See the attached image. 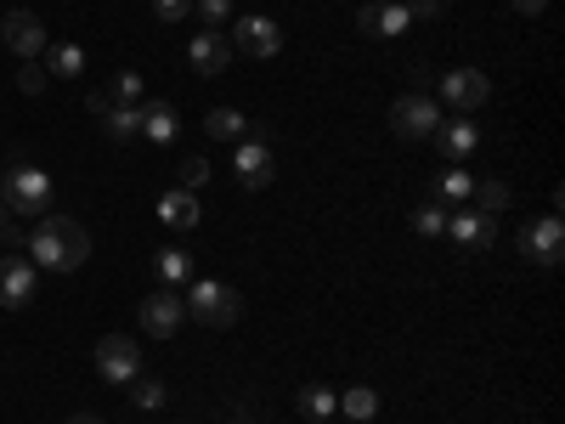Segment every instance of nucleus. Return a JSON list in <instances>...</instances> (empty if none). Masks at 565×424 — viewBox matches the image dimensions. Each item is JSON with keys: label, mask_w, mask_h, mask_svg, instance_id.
<instances>
[{"label": "nucleus", "mask_w": 565, "mask_h": 424, "mask_svg": "<svg viewBox=\"0 0 565 424\" xmlns=\"http://www.w3.org/2000/svg\"><path fill=\"white\" fill-rule=\"evenodd\" d=\"M447 239L463 250V255H481V250H492L498 244V215H487V210H447Z\"/></svg>", "instance_id": "5"}, {"label": "nucleus", "mask_w": 565, "mask_h": 424, "mask_svg": "<svg viewBox=\"0 0 565 424\" xmlns=\"http://www.w3.org/2000/svg\"><path fill=\"white\" fill-rule=\"evenodd\" d=\"M45 85H52V74H45L40 63H23V74H18V91H23V97H40Z\"/></svg>", "instance_id": "31"}, {"label": "nucleus", "mask_w": 565, "mask_h": 424, "mask_svg": "<svg viewBox=\"0 0 565 424\" xmlns=\"http://www.w3.org/2000/svg\"><path fill=\"white\" fill-rule=\"evenodd\" d=\"M186 12H193V0H153V18L159 23H181Z\"/></svg>", "instance_id": "34"}, {"label": "nucleus", "mask_w": 565, "mask_h": 424, "mask_svg": "<svg viewBox=\"0 0 565 424\" xmlns=\"http://www.w3.org/2000/svg\"><path fill=\"white\" fill-rule=\"evenodd\" d=\"M509 7H514V12H521V18H537V12L548 7V0H509Z\"/></svg>", "instance_id": "36"}, {"label": "nucleus", "mask_w": 565, "mask_h": 424, "mask_svg": "<svg viewBox=\"0 0 565 424\" xmlns=\"http://www.w3.org/2000/svg\"><path fill=\"white\" fill-rule=\"evenodd\" d=\"M204 181H210V159H199V153H193V159H181V181H175L181 193H199Z\"/></svg>", "instance_id": "30"}, {"label": "nucleus", "mask_w": 565, "mask_h": 424, "mask_svg": "<svg viewBox=\"0 0 565 424\" xmlns=\"http://www.w3.org/2000/svg\"><path fill=\"white\" fill-rule=\"evenodd\" d=\"M141 311V335H153V340H170L175 328L186 322V300L175 295V289H159V295H148L136 306Z\"/></svg>", "instance_id": "9"}, {"label": "nucleus", "mask_w": 565, "mask_h": 424, "mask_svg": "<svg viewBox=\"0 0 565 424\" xmlns=\"http://www.w3.org/2000/svg\"><path fill=\"white\" fill-rule=\"evenodd\" d=\"M430 141L441 148V159H447V165H463L469 153L481 148V125L469 119V114H452V119H441V125H436V136H430Z\"/></svg>", "instance_id": "12"}, {"label": "nucleus", "mask_w": 565, "mask_h": 424, "mask_svg": "<svg viewBox=\"0 0 565 424\" xmlns=\"http://www.w3.org/2000/svg\"><path fill=\"white\" fill-rule=\"evenodd\" d=\"M232 52H244V57H277L282 52V29L271 18H238V29H232Z\"/></svg>", "instance_id": "15"}, {"label": "nucleus", "mask_w": 565, "mask_h": 424, "mask_svg": "<svg viewBox=\"0 0 565 424\" xmlns=\"http://www.w3.org/2000/svg\"><path fill=\"white\" fill-rule=\"evenodd\" d=\"M153 272H159L164 289H175V283L193 277V255H186V250H159V255H153Z\"/></svg>", "instance_id": "23"}, {"label": "nucleus", "mask_w": 565, "mask_h": 424, "mask_svg": "<svg viewBox=\"0 0 565 424\" xmlns=\"http://www.w3.org/2000/svg\"><path fill=\"white\" fill-rule=\"evenodd\" d=\"M85 108H90V114H97V119H103V114L114 108V97H108V91H90V97H85Z\"/></svg>", "instance_id": "35"}, {"label": "nucleus", "mask_w": 565, "mask_h": 424, "mask_svg": "<svg viewBox=\"0 0 565 424\" xmlns=\"http://www.w3.org/2000/svg\"><path fill=\"white\" fill-rule=\"evenodd\" d=\"M90 357H97V373H103L108 385H130L136 373H141V346L125 340V335H103Z\"/></svg>", "instance_id": "7"}, {"label": "nucleus", "mask_w": 565, "mask_h": 424, "mask_svg": "<svg viewBox=\"0 0 565 424\" xmlns=\"http://www.w3.org/2000/svg\"><path fill=\"white\" fill-rule=\"evenodd\" d=\"M469 199H476V176H469L463 165H452V170L436 176V204L441 210H463Z\"/></svg>", "instance_id": "17"}, {"label": "nucleus", "mask_w": 565, "mask_h": 424, "mask_svg": "<svg viewBox=\"0 0 565 424\" xmlns=\"http://www.w3.org/2000/svg\"><path fill=\"white\" fill-rule=\"evenodd\" d=\"M45 74H52V80H74V74H85V52H79L74 40L45 45Z\"/></svg>", "instance_id": "20"}, {"label": "nucleus", "mask_w": 565, "mask_h": 424, "mask_svg": "<svg viewBox=\"0 0 565 424\" xmlns=\"http://www.w3.org/2000/svg\"><path fill=\"white\" fill-rule=\"evenodd\" d=\"M521 255H526L532 266H559V261H565V221H559V215L526 221V226H521Z\"/></svg>", "instance_id": "6"}, {"label": "nucleus", "mask_w": 565, "mask_h": 424, "mask_svg": "<svg viewBox=\"0 0 565 424\" xmlns=\"http://www.w3.org/2000/svg\"><path fill=\"white\" fill-rule=\"evenodd\" d=\"M413 232H418V239H441V232H447V210L441 204H418L413 210Z\"/></svg>", "instance_id": "27"}, {"label": "nucleus", "mask_w": 565, "mask_h": 424, "mask_svg": "<svg viewBox=\"0 0 565 424\" xmlns=\"http://www.w3.org/2000/svg\"><path fill=\"white\" fill-rule=\"evenodd\" d=\"M193 7L204 12V23H210V29H221V23H232V0H193Z\"/></svg>", "instance_id": "33"}, {"label": "nucleus", "mask_w": 565, "mask_h": 424, "mask_svg": "<svg viewBox=\"0 0 565 424\" xmlns=\"http://www.w3.org/2000/svg\"><path fill=\"white\" fill-rule=\"evenodd\" d=\"M0 40H7L12 52L23 57V63H34V57L45 52V45H52V34H45V23H40L34 12H23V7L0 18Z\"/></svg>", "instance_id": "10"}, {"label": "nucleus", "mask_w": 565, "mask_h": 424, "mask_svg": "<svg viewBox=\"0 0 565 424\" xmlns=\"http://www.w3.org/2000/svg\"><path fill=\"white\" fill-rule=\"evenodd\" d=\"M186 317L204 322V328H232L244 317V300L232 283H215V277H199L193 283V295H186Z\"/></svg>", "instance_id": "3"}, {"label": "nucleus", "mask_w": 565, "mask_h": 424, "mask_svg": "<svg viewBox=\"0 0 565 424\" xmlns=\"http://www.w3.org/2000/svg\"><path fill=\"white\" fill-rule=\"evenodd\" d=\"M0 204H7V215H45L52 210V176H45L40 165H7V176H0Z\"/></svg>", "instance_id": "2"}, {"label": "nucleus", "mask_w": 565, "mask_h": 424, "mask_svg": "<svg viewBox=\"0 0 565 424\" xmlns=\"http://www.w3.org/2000/svg\"><path fill=\"white\" fill-rule=\"evenodd\" d=\"M436 125H441V108H436V97H424V91H407V97L391 103V130L402 141H430Z\"/></svg>", "instance_id": "4"}, {"label": "nucleus", "mask_w": 565, "mask_h": 424, "mask_svg": "<svg viewBox=\"0 0 565 424\" xmlns=\"http://www.w3.org/2000/svg\"><path fill=\"white\" fill-rule=\"evenodd\" d=\"M68 424H108V418H97V413H74Z\"/></svg>", "instance_id": "37"}, {"label": "nucleus", "mask_w": 565, "mask_h": 424, "mask_svg": "<svg viewBox=\"0 0 565 424\" xmlns=\"http://www.w3.org/2000/svg\"><path fill=\"white\" fill-rule=\"evenodd\" d=\"M271 176H277V159H271V148H266V136H260V130L244 136V141H238V181L249 187V193H260V187H271Z\"/></svg>", "instance_id": "16"}, {"label": "nucleus", "mask_w": 565, "mask_h": 424, "mask_svg": "<svg viewBox=\"0 0 565 424\" xmlns=\"http://www.w3.org/2000/svg\"><path fill=\"white\" fill-rule=\"evenodd\" d=\"M130 402H136L141 413H159L170 396H164V385H159V380H148V373H136V380H130Z\"/></svg>", "instance_id": "25"}, {"label": "nucleus", "mask_w": 565, "mask_h": 424, "mask_svg": "<svg viewBox=\"0 0 565 424\" xmlns=\"http://www.w3.org/2000/svg\"><path fill=\"white\" fill-rule=\"evenodd\" d=\"M487 97H492V80H487L481 68H452V74H441V103H447L452 114H476V108H487Z\"/></svg>", "instance_id": "8"}, {"label": "nucleus", "mask_w": 565, "mask_h": 424, "mask_svg": "<svg viewBox=\"0 0 565 424\" xmlns=\"http://www.w3.org/2000/svg\"><path fill=\"white\" fill-rule=\"evenodd\" d=\"M34 289H40L34 261H23V255H7V261H0V306H7V311H23V306H34Z\"/></svg>", "instance_id": "11"}, {"label": "nucleus", "mask_w": 565, "mask_h": 424, "mask_svg": "<svg viewBox=\"0 0 565 424\" xmlns=\"http://www.w3.org/2000/svg\"><path fill=\"white\" fill-rule=\"evenodd\" d=\"M23 244H29L34 272H79V266L90 261V232H85L74 215H57V210H45V215L23 232Z\"/></svg>", "instance_id": "1"}, {"label": "nucleus", "mask_w": 565, "mask_h": 424, "mask_svg": "<svg viewBox=\"0 0 565 424\" xmlns=\"http://www.w3.org/2000/svg\"><path fill=\"white\" fill-rule=\"evenodd\" d=\"M186 63H193V74H199V80H221V74H226V63H232V40H226L221 29L193 34V45H186Z\"/></svg>", "instance_id": "13"}, {"label": "nucleus", "mask_w": 565, "mask_h": 424, "mask_svg": "<svg viewBox=\"0 0 565 424\" xmlns=\"http://www.w3.org/2000/svg\"><path fill=\"white\" fill-rule=\"evenodd\" d=\"M334 407H340V391H328V385H306L300 391V413L306 418H328Z\"/></svg>", "instance_id": "26"}, {"label": "nucleus", "mask_w": 565, "mask_h": 424, "mask_svg": "<svg viewBox=\"0 0 565 424\" xmlns=\"http://www.w3.org/2000/svg\"><path fill=\"white\" fill-rule=\"evenodd\" d=\"M340 407L351 413V424H367L373 413H380V391H373V385H351V391H340Z\"/></svg>", "instance_id": "24"}, {"label": "nucleus", "mask_w": 565, "mask_h": 424, "mask_svg": "<svg viewBox=\"0 0 565 424\" xmlns=\"http://www.w3.org/2000/svg\"><path fill=\"white\" fill-rule=\"evenodd\" d=\"M108 97H114V103H141V74H136V68H119V74L108 80Z\"/></svg>", "instance_id": "28"}, {"label": "nucleus", "mask_w": 565, "mask_h": 424, "mask_svg": "<svg viewBox=\"0 0 565 424\" xmlns=\"http://www.w3.org/2000/svg\"><path fill=\"white\" fill-rule=\"evenodd\" d=\"M175 130H181L175 103H141V136L148 141H175Z\"/></svg>", "instance_id": "19"}, {"label": "nucleus", "mask_w": 565, "mask_h": 424, "mask_svg": "<svg viewBox=\"0 0 565 424\" xmlns=\"http://www.w3.org/2000/svg\"><path fill=\"white\" fill-rule=\"evenodd\" d=\"M0 226H7V204H0Z\"/></svg>", "instance_id": "38"}, {"label": "nucleus", "mask_w": 565, "mask_h": 424, "mask_svg": "<svg viewBox=\"0 0 565 424\" xmlns=\"http://www.w3.org/2000/svg\"><path fill=\"white\" fill-rule=\"evenodd\" d=\"M159 221L175 226V232H193V226H199V199L181 193V187H170V193L159 199Z\"/></svg>", "instance_id": "18"}, {"label": "nucleus", "mask_w": 565, "mask_h": 424, "mask_svg": "<svg viewBox=\"0 0 565 424\" xmlns=\"http://www.w3.org/2000/svg\"><path fill=\"white\" fill-rule=\"evenodd\" d=\"M103 130H108V141L141 136V103H114V108L103 114Z\"/></svg>", "instance_id": "21"}, {"label": "nucleus", "mask_w": 565, "mask_h": 424, "mask_svg": "<svg viewBox=\"0 0 565 424\" xmlns=\"http://www.w3.org/2000/svg\"><path fill=\"white\" fill-rule=\"evenodd\" d=\"M402 7H407V18H413V23H430V18H441V12H447V0H402Z\"/></svg>", "instance_id": "32"}, {"label": "nucleus", "mask_w": 565, "mask_h": 424, "mask_svg": "<svg viewBox=\"0 0 565 424\" xmlns=\"http://www.w3.org/2000/svg\"><path fill=\"white\" fill-rule=\"evenodd\" d=\"M204 130H210L215 141H244V136H249V119H244L238 108H210V114H204Z\"/></svg>", "instance_id": "22"}, {"label": "nucleus", "mask_w": 565, "mask_h": 424, "mask_svg": "<svg viewBox=\"0 0 565 424\" xmlns=\"http://www.w3.org/2000/svg\"><path fill=\"white\" fill-rule=\"evenodd\" d=\"M356 29L373 34V40H396V34L413 29V18H407L402 0H367V7L356 12Z\"/></svg>", "instance_id": "14"}, {"label": "nucleus", "mask_w": 565, "mask_h": 424, "mask_svg": "<svg viewBox=\"0 0 565 424\" xmlns=\"http://www.w3.org/2000/svg\"><path fill=\"white\" fill-rule=\"evenodd\" d=\"M476 204H481L487 215L509 210V187H503V181H476Z\"/></svg>", "instance_id": "29"}]
</instances>
